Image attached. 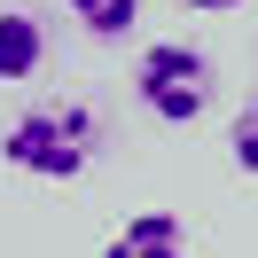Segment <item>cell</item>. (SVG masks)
Masks as SVG:
<instances>
[{
  "label": "cell",
  "instance_id": "3957f363",
  "mask_svg": "<svg viewBox=\"0 0 258 258\" xmlns=\"http://www.w3.org/2000/svg\"><path fill=\"white\" fill-rule=\"evenodd\" d=\"M102 258H188V227H180L172 211H133V219L102 242Z\"/></svg>",
  "mask_w": 258,
  "mask_h": 258
},
{
  "label": "cell",
  "instance_id": "52a82bcc",
  "mask_svg": "<svg viewBox=\"0 0 258 258\" xmlns=\"http://www.w3.org/2000/svg\"><path fill=\"white\" fill-rule=\"evenodd\" d=\"M180 8H204V16H219V8H242V0H180Z\"/></svg>",
  "mask_w": 258,
  "mask_h": 258
},
{
  "label": "cell",
  "instance_id": "277c9868",
  "mask_svg": "<svg viewBox=\"0 0 258 258\" xmlns=\"http://www.w3.org/2000/svg\"><path fill=\"white\" fill-rule=\"evenodd\" d=\"M39 63H47V32H39L24 8H0V86L39 79Z\"/></svg>",
  "mask_w": 258,
  "mask_h": 258
},
{
  "label": "cell",
  "instance_id": "8992f818",
  "mask_svg": "<svg viewBox=\"0 0 258 258\" xmlns=\"http://www.w3.org/2000/svg\"><path fill=\"white\" fill-rule=\"evenodd\" d=\"M227 157H235V172L258 180V94L235 110V125H227Z\"/></svg>",
  "mask_w": 258,
  "mask_h": 258
},
{
  "label": "cell",
  "instance_id": "6da1fadb",
  "mask_svg": "<svg viewBox=\"0 0 258 258\" xmlns=\"http://www.w3.org/2000/svg\"><path fill=\"white\" fill-rule=\"evenodd\" d=\"M102 149V117L86 102H32L0 125V164L32 180H79Z\"/></svg>",
  "mask_w": 258,
  "mask_h": 258
},
{
  "label": "cell",
  "instance_id": "7a4b0ae2",
  "mask_svg": "<svg viewBox=\"0 0 258 258\" xmlns=\"http://www.w3.org/2000/svg\"><path fill=\"white\" fill-rule=\"evenodd\" d=\"M133 94L157 125H196L211 110V55L188 39H157L133 55Z\"/></svg>",
  "mask_w": 258,
  "mask_h": 258
},
{
  "label": "cell",
  "instance_id": "5b68a950",
  "mask_svg": "<svg viewBox=\"0 0 258 258\" xmlns=\"http://www.w3.org/2000/svg\"><path fill=\"white\" fill-rule=\"evenodd\" d=\"M71 16L86 24L94 39H117V32H133V16H141V0H63Z\"/></svg>",
  "mask_w": 258,
  "mask_h": 258
}]
</instances>
